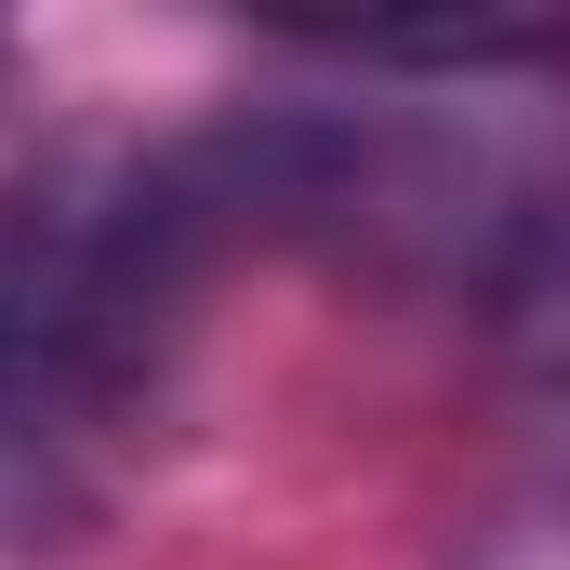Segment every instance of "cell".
I'll list each match as a JSON object with an SVG mask.
<instances>
[{
    "instance_id": "cell-1",
    "label": "cell",
    "mask_w": 570,
    "mask_h": 570,
    "mask_svg": "<svg viewBox=\"0 0 570 570\" xmlns=\"http://www.w3.org/2000/svg\"><path fill=\"white\" fill-rule=\"evenodd\" d=\"M213 253L226 239L173 146L53 173L0 213V491H53L159 399V358Z\"/></svg>"
}]
</instances>
